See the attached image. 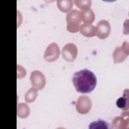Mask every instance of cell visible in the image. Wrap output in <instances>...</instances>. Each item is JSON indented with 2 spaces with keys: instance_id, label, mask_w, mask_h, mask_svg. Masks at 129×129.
<instances>
[{
  "instance_id": "obj_1",
  "label": "cell",
  "mask_w": 129,
  "mask_h": 129,
  "mask_svg": "<svg viewBox=\"0 0 129 129\" xmlns=\"http://www.w3.org/2000/svg\"><path fill=\"white\" fill-rule=\"evenodd\" d=\"M72 81L77 91L82 93H88L95 88L97 79L95 74L86 69L75 72Z\"/></svg>"
},
{
  "instance_id": "obj_2",
  "label": "cell",
  "mask_w": 129,
  "mask_h": 129,
  "mask_svg": "<svg viewBox=\"0 0 129 129\" xmlns=\"http://www.w3.org/2000/svg\"><path fill=\"white\" fill-rule=\"evenodd\" d=\"M78 111L80 113H86L91 107V101L87 96H80L78 99L77 105H76Z\"/></svg>"
},
{
  "instance_id": "obj_3",
  "label": "cell",
  "mask_w": 129,
  "mask_h": 129,
  "mask_svg": "<svg viewBox=\"0 0 129 129\" xmlns=\"http://www.w3.org/2000/svg\"><path fill=\"white\" fill-rule=\"evenodd\" d=\"M98 37L101 38L106 37L109 34L110 27L109 24L106 21H100L98 24Z\"/></svg>"
},
{
  "instance_id": "obj_4",
  "label": "cell",
  "mask_w": 129,
  "mask_h": 129,
  "mask_svg": "<svg viewBox=\"0 0 129 129\" xmlns=\"http://www.w3.org/2000/svg\"><path fill=\"white\" fill-rule=\"evenodd\" d=\"M116 106L124 110H127L128 109V90L127 89L123 91V96L119 98L116 102Z\"/></svg>"
},
{
  "instance_id": "obj_5",
  "label": "cell",
  "mask_w": 129,
  "mask_h": 129,
  "mask_svg": "<svg viewBox=\"0 0 129 129\" xmlns=\"http://www.w3.org/2000/svg\"><path fill=\"white\" fill-rule=\"evenodd\" d=\"M63 52H69L68 53L63 55V57L65 58L68 61H72L73 60L76 55L77 53L71 52H77V49H76V46L73 45V44H68L65 47H63Z\"/></svg>"
},
{
  "instance_id": "obj_6",
  "label": "cell",
  "mask_w": 129,
  "mask_h": 129,
  "mask_svg": "<svg viewBox=\"0 0 129 129\" xmlns=\"http://www.w3.org/2000/svg\"><path fill=\"white\" fill-rule=\"evenodd\" d=\"M128 119H124L123 117L118 116L112 121V127L118 128H126L128 127Z\"/></svg>"
},
{
  "instance_id": "obj_7",
  "label": "cell",
  "mask_w": 129,
  "mask_h": 129,
  "mask_svg": "<svg viewBox=\"0 0 129 129\" xmlns=\"http://www.w3.org/2000/svg\"><path fill=\"white\" fill-rule=\"evenodd\" d=\"M89 128H109L108 124L105 121L101 119H99L97 121H95L91 122L90 124Z\"/></svg>"
}]
</instances>
